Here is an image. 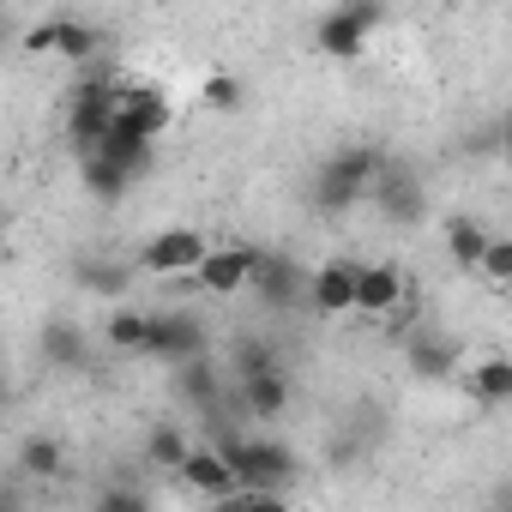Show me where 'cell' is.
<instances>
[{
	"mask_svg": "<svg viewBox=\"0 0 512 512\" xmlns=\"http://www.w3.org/2000/svg\"><path fill=\"white\" fill-rule=\"evenodd\" d=\"M506 410H512V404H506Z\"/></svg>",
	"mask_w": 512,
	"mask_h": 512,
	"instance_id": "obj_31",
	"label": "cell"
},
{
	"mask_svg": "<svg viewBox=\"0 0 512 512\" xmlns=\"http://www.w3.org/2000/svg\"><path fill=\"white\" fill-rule=\"evenodd\" d=\"M241 410H247L253 422H278V416L290 410V380H284V368H278V362H272V368L241 374Z\"/></svg>",
	"mask_w": 512,
	"mask_h": 512,
	"instance_id": "obj_13",
	"label": "cell"
},
{
	"mask_svg": "<svg viewBox=\"0 0 512 512\" xmlns=\"http://www.w3.org/2000/svg\"><path fill=\"white\" fill-rule=\"evenodd\" d=\"M115 121H121V85L91 79V85L73 91V103H67V139H73L85 157H97V145L115 133Z\"/></svg>",
	"mask_w": 512,
	"mask_h": 512,
	"instance_id": "obj_2",
	"label": "cell"
},
{
	"mask_svg": "<svg viewBox=\"0 0 512 512\" xmlns=\"http://www.w3.org/2000/svg\"><path fill=\"white\" fill-rule=\"evenodd\" d=\"M97 157H103V163H115V169H127V175H139V169L151 163V139H145V133H133L127 121H115V133L97 145Z\"/></svg>",
	"mask_w": 512,
	"mask_h": 512,
	"instance_id": "obj_18",
	"label": "cell"
},
{
	"mask_svg": "<svg viewBox=\"0 0 512 512\" xmlns=\"http://www.w3.org/2000/svg\"><path fill=\"white\" fill-rule=\"evenodd\" d=\"M121 121L133 127V133H145L151 145L169 133V121H175V109H169V97L157 91V85H121Z\"/></svg>",
	"mask_w": 512,
	"mask_h": 512,
	"instance_id": "obj_14",
	"label": "cell"
},
{
	"mask_svg": "<svg viewBox=\"0 0 512 512\" xmlns=\"http://www.w3.org/2000/svg\"><path fill=\"white\" fill-rule=\"evenodd\" d=\"M253 290H260L272 308H284V302H296V296H308V278L290 266V260H278V253H266V266H260V278H253Z\"/></svg>",
	"mask_w": 512,
	"mask_h": 512,
	"instance_id": "obj_17",
	"label": "cell"
},
{
	"mask_svg": "<svg viewBox=\"0 0 512 512\" xmlns=\"http://www.w3.org/2000/svg\"><path fill=\"white\" fill-rule=\"evenodd\" d=\"M25 43L43 49V55H61V61H91V55L103 49V31L85 25V19H73V13H55V19H43Z\"/></svg>",
	"mask_w": 512,
	"mask_h": 512,
	"instance_id": "obj_10",
	"label": "cell"
},
{
	"mask_svg": "<svg viewBox=\"0 0 512 512\" xmlns=\"http://www.w3.org/2000/svg\"><path fill=\"white\" fill-rule=\"evenodd\" d=\"M43 356H49L55 368H79V362H85V338H79V326H49V332H43Z\"/></svg>",
	"mask_w": 512,
	"mask_h": 512,
	"instance_id": "obj_23",
	"label": "cell"
},
{
	"mask_svg": "<svg viewBox=\"0 0 512 512\" xmlns=\"http://www.w3.org/2000/svg\"><path fill=\"white\" fill-rule=\"evenodd\" d=\"M85 187H91L103 205H115V199L133 187V175H127V169H115V163H103V157H85Z\"/></svg>",
	"mask_w": 512,
	"mask_h": 512,
	"instance_id": "obj_22",
	"label": "cell"
},
{
	"mask_svg": "<svg viewBox=\"0 0 512 512\" xmlns=\"http://www.w3.org/2000/svg\"><path fill=\"white\" fill-rule=\"evenodd\" d=\"M500 151H506V163H512V121H506V133H500Z\"/></svg>",
	"mask_w": 512,
	"mask_h": 512,
	"instance_id": "obj_30",
	"label": "cell"
},
{
	"mask_svg": "<svg viewBox=\"0 0 512 512\" xmlns=\"http://www.w3.org/2000/svg\"><path fill=\"white\" fill-rule=\"evenodd\" d=\"M470 398L482 404H512V356H482L470 368Z\"/></svg>",
	"mask_w": 512,
	"mask_h": 512,
	"instance_id": "obj_20",
	"label": "cell"
},
{
	"mask_svg": "<svg viewBox=\"0 0 512 512\" xmlns=\"http://www.w3.org/2000/svg\"><path fill=\"white\" fill-rule=\"evenodd\" d=\"M482 284L512 290V235H488V253H482Z\"/></svg>",
	"mask_w": 512,
	"mask_h": 512,
	"instance_id": "obj_25",
	"label": "cell"
},
{
	"mask_svg": "<svg viewBox=\"0 0 512 512\" xmlns=\"http://www.w3.org/2000/svg\"><path fill=\"white\" fill-rule=\"evenodd\" d=\"M380 25H386V7H338V13H326V19L314 25V43H320V55H332V61H356Z\"/></svg>",
	"mask_w": 512,
	"mask_h": 512,
	"instance_id": "obj_6",
	"label": "cell"
},
{
	"mask_svg": "<svg viewBox=\"0 0 512 512\" xmlns=\"http://www.w3.org/2000/svg\"><path fill=\"white\" fill-rule=\"evenodd\" d=\"M223 458L241 482V494H278V482L296 476V452L278 446V440H260V434H247V440H223Z\"/></svg>",
	"mask_w": 512,
	"mask_h": 512,
	"instance_id": "obj_1",
	"label": "cell"
},
{
	"mask_svg": "<svg viewBox=\"0 0 512 512\" xmlns=\"http://www.w3.org/2000/svg\"><path fill=\"white\" fill-rule=\"evenodd\" d=\"M386 157L380 151H338L326 169H320V205H356V199H374V181H380Z\"/></svg>",
	"mask_w": 512,
	"mask_h": 512,
	"instance_id": "obj_5",
	"label": "cell"
},
{
	"mask_svg": "<svg viewBox=\"0 0 512 512\" xmlns=\"http://www.w3.org/2000/svg\"><path fill=\"white\" fill-rule=\"evenodd\" d=\"M410 368H416V374H446V350H440V344H416V350H410Z\"/></svg>",
	"mask_w": 512,
	"mask_h": 512,
	"instance_id": "obj_28",
	"label": "cell"
},
{
	"mask_svg": "<svg viewBox=\"0 0 512 512\" xmlns=\"http://www.w3.org/2000/svg\"><path fill=\"white\" fill-rule=\"evenodd\" d=\"M217 512H296L284 494H235V500H223Z\"/></svg>",
	"mask_w": 512,
	"mask_h": 512,
	"instance_id": "obj_27",
	"label": "cell"
},
{
	"mask_svg": "<svg viewBox=\"0 0 512 512\" xmlns=\"http://www.w3.org/2000/svg\"><path fill=\"white\" fill-rule=\"evenodd\" d=\"M374 205L386 211V223H422L428 217V193H422V175L398 157H386L380 181H374Z\"/></svg>",
	"mask_w": 512,
	"mask_h": 512,
	"instance_id": "obj_8",
	"label": "cell"
},
{
	"mask_svg": "<svg viewBox=\"0 0 512 512\" xmlns=\"http://www.w3.org/2000/svg\"><path fill=\"white\" fill-rule=\"evenodd\" d=\"M440 235H446V253H452V266H458V272H470V278H482L488 229H482L476 217H446V223H440Z\"/></svg>",
	"mask_w": 512,
	"mask_h": 512,
	"instance_id": "obj_15",
	"label": "cell"
},
{
	"mask_svg": "<svg viewBox=\"0 0 512 512\" xmlns=\"http://www.w3.org/2000/svg\"><path fill=\"white\" fill-rule=\"evenodd\" d=\"M260 266H266V247H253V241H223V247H211V260L193 272V284H199L205 296H241V290H253Z\"/></svg>",
	"mask_w": 512,
	"mask_h": 512,
	"instance_id": "obj_3",
	"label": "cell"
},
{
	"mask_svg": "<svg viewBox=\"0 0 512 512\" xmlns=\"http://www.w3.org/2000/svg\"><path fill=\"white\" fill-rule=\"evenodd\" d=\"M151 356H163V362H199L205 356V326L193 314H151Z\"/></svg>",
	"mask_w": 512,
	"mask_h": 512,
	"instance_id": "obj_12",
	"label": "cell"
},
{
	"mask_svg": "<svg viewBox=\"0 0 512 512\" xmlns=\"http://www.w3.org/2000/svg\"><path fill=\"white\" fill-rule=\"evenodd\" d=\"M356 290H362V266H350V260H326L308 272V308L326 320L356 314Z\"/></svg>",
	"mask_w": 512,
	"mask_h": 512,
	"instance_id": "obj_9",
	"label": "cell"
},
{
	"mask_svg": "<svg viewBox=\"0 0 512 512\" xmlns=\"http://www.w3.org/2000/svg\"><path fill=\"white\" fill-rule=\"evenodd\" d=\"M187 452H193V440H187L175 422L151 428V440H145V458H151L157 470H181V464H187Z\"/></svg>",
	"mask_w": 512,
	"mask_h": 512,
	"instance_id": "obj_21",
	"label": "cell"
},
{
	"mask_svg": "<svg viewBox=\"0 0 512 512\" xmlns=\"http://www.w3.org/2000/svg\"><path fill=\"white\" fill-rule=\"evenodd\" d=\"M187 398H211V374H205V368L187 374Z\"/></svg>",
	"mask_w": 512,
	"mask_h": 512,
	"instance_id": "obj_29",
	"label": "cell"
},
{
	"mask_svg": "<svg viewBox=\"0 0 512 512\" xmlns=\"http://www.w3.org/2000/svg\"><path fill=\"white\" fill-rule=\"evenodd\" d=\"M19 470H25L31 482H55V476L67 470V446H61L55 434H31V440L19 446Z\"/></svg>",
	"mask_w": 512,
	"mask_h": 512,
	"instance_id": "obj_19",
	"label": "cell"
},
{
	"mask_svg": "<svg viewBox=\"0 0 512 512\" xmlns=\"http://www.w3.org/2000/svg\"><path fill=\"white\" fill-rule=\"evenodd\" d=\"M175 476H181V482H187L193 494H205V500H217V506L241 494V482H235V470H229V458H223V446H193V452H187V464H181Z\"/></svg>",
	"mask_w": 512,
	"mask_h": 512,
	"instance_id": "obj_11",
	"label": "cell"
},
{
	"mask_svg": "<svg viewBox=\"0 0 512 512\" xmlns=\"http://www.w3.org/2000/svg\"><path fill=\"white\" fill-rule=\"evenodd\" d=\"M103 344H109L115 356H151V314L115 308V314L103 320Z\"/></svg>",
	"mask_w": 512,
	"mask_h": 512,
	"instance_id": "obj_16",
	"label": "cell"
},
{
	"mask_svg": "<svg viewBox=\"0 0 512 512\" xmlns=\"http://www.w3.org/2000/svg\"><path fill=\"white\" fill-rule=\"evenodd\" d=\"M199 103L217 109V115L241 109V79H235V73H205V79H199Z\"/></svg>",
	"mask_w": 512,
	"mask_h": 512,
	"instance_id": "obj_24",
	"label": "cell"
},
{
	"mask_svg": "<svg viewBox=\"0 0 512 512\" xmlns=\"http://www.w3.org/2000/svg\"><path fill=\"white\" fill-rule=\"evenodd\" d=\"M205 260H211V241L199 229H163L139 247V272L151 278H193Z\"/></svg>",
	"mask_w": 512,
	"mask_h": 512,
	"instance_id": "obj_4",
	"label": "cell"
},
{
	"mask_svg": "<svg viewBox=\"0 0 512 512\" xmlns=\"http://www.w3.org/2000/svg\"><path fill=\"white\" fill-rule=\"evenodd\" d=\"M416 302V284L404 278V266H392V260H380V266H362V290H356V314H368V320H398L404 308Z\"/></svg>",
	"mask_w": 512,
	"mask_h": 512,
	"instance_id": "obj_7",
	"label": "cell"
},
{
	"mask_svg": "<svg viewBox=\"0 0 512 512\" xmlns=\"http://www.w3.org/2000/svg\"><path fill=\"white\" fill-rule=\"evenodd\" d=\"M91 512H151V506H145V494H139V488H127V482H109V488L91 500Z\"/></svg>",
	"mask_w": 512,
	"mask_h": 512,
	"instance_id": "obj_26",
	"label": "cell"
}]
</instances>
